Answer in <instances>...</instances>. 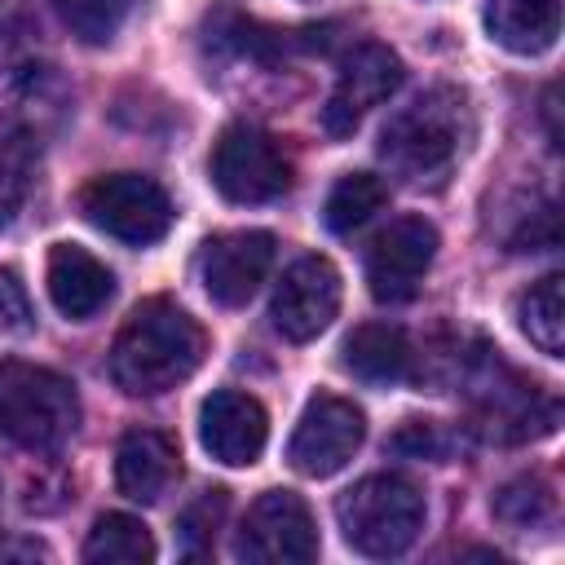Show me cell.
<instances>
[{
  "instance_id": "cell-1",
  "label": "cell",
  "mask_w": 565,
  "mask_h": 565,
  "mask_svg": "<svg viewBox=\"0 0 565 565\" xmlns=\"http://www.w3.org/2000/svg\"><path fill=\"white\" fill-rule=\"evenodd\" d=\"M207 353L203 327L172 300H141L110 349V375L132 397H159L190 380Z\"/></svg>"
},
{
  "instance_id": "cell-2",
  "label": "cell",
  "mask_w": 565,
  "mask_h": 565,
  "mask_svg": "<svg viewBox=\"0 0 565 565\" xmlns=\"http://www.w3.org/2000/svg\"><path fill=\"white\" fill-rule=\"evenodd\" d=\"M340 534L353 552L388 561L402 556L424 530V494L402 472H371L335 499Z\"/></svg>"
},
{
  "instance_id": "cell-3",
  "label": "cell",
  "mask_w": 565,
  "mask_h": 565,
  "mask_svg": "<svg viewBox=\"0 0 565 565\" xmlns=\"http://www.w3.org/2000/svg\"><path fill=\"white\" fill-rule=\"evenodd\" d=\"M79 428V393L66 375L4 358L0 362V433L22 450H57Z\"/></svg>"
},
{
  "instance_id": "cell-4",
  "label": "cell",
  "mask_w": 565,
  "mask_h": 565,
  "mask_svg": "<svg viewBox=\"0 0 565 565\" xmlns=\"http://www.w3.org/2000/svg\"><path fill=\"white\" fill-rule=\"evenodd\" d=\"M463 119H468L463 93L433 88L384 124L380 159L406 181H428L455 163L459 141H463Z\"/></svg>"
},
{
  "instance_id": "cell-5",
  "label": "cell",
  "mask_w": 565,
  "mask_h": 565,
  "mask_svg": "<svg viewBox=\"0 0 565 565\" xmlns=\"http://www.w3.org/2000/svg\"><path fill=\"white\" fill-rule=\"evenodd\" d=\"M455 380L468 388L481 424H490L503 441H530L556 428V402L543 397L525 375H516L490 344H477V353H459Z\"/></svg>"
},
{
  "instance_id": "cell-6",
  "label": "cell",
  "mask_w": 565,
  "mask_h": 565,
  "mask_svg": "<svg viewBox=\"0 0 565 565\" xmlns=\"http://www.w3.org/2000/svg\"><path fill=\"white\" fill-rule=\"evenodd\" d=\"M79 212L110 238L146 247L172 230V199L146 172H102L79 190Z\"/></svg>"
},
{
  "instance_id": "cell-7",
  "label": "cell",
  "mask_w": 565,
  "mask_h": 565,
  "mask_svg": "<svg viewBox=\"0 0 565 565\" xmlns=\"http://www.w3.org/2000/svg\"><path fill=\"white\" fill-rule=\"evenodd\" d=\"M212 185L230 203H274L291 190V159L282 154L278 137L256 124L221 128L212 146Z\"/></svg>"
},
{
  "instance_id": "cell-8",
  "label": "cell",
  "mask_w": 565,
  "mask_h": 565,
  "mask_svg": "<svg viewBox=\"0 0 565 565\" xmlns=\"http://www.w3.org/2000/svg\"><path fill=\"white\" fill-rule=\"evenodd\" d=\"M318 525L296 490H265L238 530L234 552L256 565H309L318 556Z\"/></svg>"
},
{
  "instance_id": "cell-9",
  "label": "cell",
  "mask_w": 565,
  "mask_h": 565,
  "mask_svg": "<svg viewBox=\"0 0 565 565\" xmlns=\"http://www.w3.org/2000/svg\"><path fill=\"white\" fill-rule=\"evenodd\" d=\"M366 437V419L349 397L318 393L296 419V433L287 441V463L305 477H331L340 472Z\"/></svg>"
},
{
  "instance_id": "cell-10",
  "label": "cell",
  "mask_w": 565,
  "mask_h": 565,
  "mask_svg": "<svg viewBox=\"0 0 565 565\" xmlns=\"http://www.w3.org/2000/svg\"><path fill=\"white\" fill-rule=\"evenodd\" d=\"M437 256V230L424 216L388 221L366 247V287L380 305H402L419 291L428 265Z\"/></svg>"
},
{
  "instance_id": "cell-11",
  "label": "cell",
  "mask_w": 565,
  "mask_h": 565,
  "mask_svg": "<svg viewBox=\"0 0 565 565\" xmlns=\"http://www.w3.org/2000/svg\"><path fill=\"white\" fill-rule=\"evenodd\" d=\"M340 313V269L327 260V256H305L296 260L278 287H274V300H269V318H274V331L291 344H305V340H318L331 318Z\"/></svg>"
},
{
  "instance_id": "cell-12",
  "label": "cell",
  "mask_w": 565,
  "mask_h": 565,
  "mask_svg": "<svg viewBox=\"0 0 565 565\" xmlns=\"http://www.w3.org/2000/svg\"><path fill=\"white\" fill-rule=\"evenodd\" d=\"M402 75H406L402 71V57L388 44H358L344 57V66L335 75V88H331V97L322 106L327 137H349L371 106H380L384 97L397 93Z\"/></svg>"
},
{
  "instance_id": "cell-13",
  "label": "cell",
  "mask_w": 565,
  "mask_h": 565,
  "mask_svg": "<svg viewBox=\"0 0 565 565\" xmlns=\"http://www.w3.org/2000/svg\"><path fill=\"white\" fill-rule=\"evenodd\" d=\"M71 106V88L53 66L22 62L0 71V137H22V141H44Z\"/></svg>"
},
{
  "instance_id": "cell-14",
  "label": "cell",
  "mask_w": 565,
  "mask_h": 565,
  "mask_svg": "<svg viewBox=\"0 0 565 565\" xmlns=\"http://www.w3.org/2000/svg\"><path fill=\"white\" fill-rule=\"evenodd\" d=\"M274 265V234L265 230H234V234H216L207 247H203V260H199V278H203V291L225 305V309H238L256 296V287L265 282Z\"/></svg>"
},
{
  "instance_id": "cell-15",
  "label": "cell",
  "mask_w": 565,
  "mask_h": 565,
  "mask_svg": "<svg viewBox=\"0 0 565 565\" xmlns=\"http://www.w3.org/2000/svg\"><path fill=\"white\" fill-rule=\"evenodd\" d=\"M199 441L216 463L247 468L260 459V450L269 441V415L252 393L216 388L199 406Z\"/></svg>"
},
{
  "instance_id": "cell-16",
  "label": "cell",
  "mask_w": 565,
  "mask_h": 565,
  "mask_svg": "<svg viewBox=\"0 0 565 565\" xmlns=\"http://www.w3.org/2000/svg\"><path fill=\"white\" fill-rule=\"evenodd\" d=\"M115 296V274L79 243H57L49 252V300L62 318L88 322Z\"/></svg>"
},
{
  "instance_id": "cell-17",
  "label": "cell",
  "mask_w": 565,
  "mask_h": 565,
  "mask_svg": "<svg viewBox=\"0 0 565 565\" xmlns=\"http://www.w3.org/2000/svg\"><path fill=\"white\" fill-rule=\"evenodd\" d=\"M181 472V455L177 441L159 428H132L119 437L115 450V486L124 499L132 503H154L168 494L172 477Z\"/></svg>"
},
{
  "instance_id": "cell-18",
  "label": "cell",
  "mask_w": 565,
  "mask_h": 565,
  "mask_svg": "<svg viewBox=\"0 0 565 565\" xmlns=\"http://www.w3.org/2000/svg\"><path fill=\"white\" fill-rule=\"evenodd\" d=\"M340 353H344V371L353 380H362V384L388 388V384H402V380L415 375V349H411L406 331L393 327V322H362V327H353Z\"/></svg>"
},
{
  "instance_id": "cell-19",
  "label": "cell",
  "mask_w": 565,
  "mask_h": 565,
  "mask_svg": "<svg viewBox=\"0 0 565 565\" xmlns=\"http://www.w3.org/2000/svg\"><path fill=\"white\" fill-rule=\"evenodd\" d=\"M486 31L508 53L539 57L561 35V0H490Z\"/></svg>"
},
{
  "instance_id": "cell-20",
  "label": "cell",
  "mask_w": 565,
  "mask_h": 565,
  "mask_svg": "<svg viewBox=\"0 0 565 565\" xmlns=\"http://www.w3.org/2000/svg\"><path fill=\"white\" fill-rule=\"evenodd\" d=\"M516 322L525 331V340L547 353L561 358L565 353V278L561 274H543L516 305Z\"/></svg>"
},
{
  "instance_id": "cell-21",
  "label": "cell",
  "mask_w": 565,
  "mask_h": 565,
  "mask_svg": "<svg viewBox=\"0 0 565 565\" xmlns=\"http://www.w3.org/2000/svg\"><path fill=\"white\" fill-rule=\"evenodd\" d=\"M84 561L88 565H146V561H154V539H150L146 521H137L128 512H106L93 521V530L84 539Z\"/></svg>"
},
{
  "instance_id": "cell-22",
  "label": "cell",
  "mask_w": 565,
  "mask_h": 565,
  "mask_svg": "<svg viewBox=\"0 0 565 565\" xmlns=\"http://www.w3.org/2000/svg\"><path fill=\"white\" fill-rule=\"evenodd\" d=\"M384 199H388V185L375 172H349V177H340L331 185L327 207H322V221L335 234H353L358 225H366L384 207Z\"/></svg>"
},
{
  "instance_id": "cell-23",
  "label": "cell",
  "mask_w": 565,
  "mask_h": 565,
  "mask_svg": "<svg viewBox=\"0 0 565 565\" xmlns=\"http://www.w3.org/2000/svg\"><path fill=\"white\" fill-rule=\"evenodd\" d=\"M552 512H556V494H552V486L543 481V477H512L508 486H499V494H494V516L503 521V525H512V530H534V525H543V521H552Z\"/></svg>"
},
{
  "instance_id": "cell-24",
  "label": "cell",
  "mask_w": 565,
  "mask_h": 565,
  "mask_svg": "<svg viewBox=\"0 0 565 565\" xmlns=\"http://www.w3.org/2000/svg\"><path fill=\"white\" fill-rule=\"evenodd\" d=\"M57 18L71 26L75 40L84 44H106L115 40L124 13H128V0H53Z\"/></svg>"
},
{
  "instance_id": "cell-25",
  "label": "cell",
  "mask_w": 565,
  "mask_h": 565,
  "mask_svg": "<svg viewBox=\"0 0 565 565\" xmlns=\"http://www.w3.org/2000/svg\"><path fill=\"white\" fill-rule=\"evenodd\" d=\"M35 141L22 137H0V230L18 216V207L26 203V185H31V163H35Z\"/></svg>"
},
{
  "instance_id": "cell-26",
  "label": "cell",
  "mask_w": 565,
  "mask_h": 565,
  "mask_svg": "<svg viewBox=\"0 0 565 565\" xmlns=\"http://www.w3.org/2000/svg\"><path fill=\"white\" fill-rule=\"evenodd\" d=\"M459 446V433H450L446 424L437 419H406L393 437H388V450L393 455H406V459H433V463H446Z\"/></svg>"
},
{
  "instance_id": "cell-27",
  "label": "cell",
  "mask_w": 565,
  "mask_h": 565,
  "mask_svg": "<svg viewBox=\"0 0 565 565\" xmlns=\"http://www.w3.org/2000/svg\"><path fill=\"white\" fill-rule=\"evenodd\" d=\"M230 508V494L225 490H203L185 512H181V547L185 556H203L212 552V539H216V525Z\"/></svg>"
},
{
  "instance_id": "cell-28",
  "label": "cell",
  "mask_w": 565,
  "mask_h": 565,
  "mask_svg": "<svg viewBox=\"0 0 565 565\" xmlns=\"http://www.w3.org/2000/svg\"><path fill=\"white\" fill-rule=\"evenodd\" d=\"M31 327V296L13 269H0V335H18Z\"/></svg>"
},
{
  "instance_id": "cell-29",
  "label": "cell",
  "mask_w": 565,
  "mask_h": 565,
  "mask_svg": "<svg viewBox=\"0 0 565 565\" xmlns=\"http://www.w3.org/2000/svg\"><path fill=\"white\" fill-rule=\"evenodd\" d=\"M35 556H49V552L40 543H18V539L0 534V561H35Z\"/></svg>"
}]
</instances>
